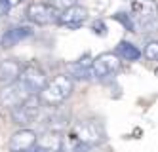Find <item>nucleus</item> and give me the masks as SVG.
I'll return each mask as SVG.
<instances>
[{
	"label": "nucleus",
	"instance_id": "nucleus-5",
	"mask_svg": "<svg viewBox=\"0 0 158 152\" xmlns=\"http://www.w3.org/2000/svg\"><path fill=\"white\" fill-rule=\"evenodd\" d=\"M61 11L50 2H32L27 8V19L35 25H53L59 23Z\"/></svg>",
	"mask_w": 158,
	"mask_h": 152
},
{
	"label": "nucleus",
	"instance_id": "nucleus-7",
	"mask_svg": "<svg viewBox=\"0 0 158 152\" xmlns=\"http://www.w3.org/2000/svg\"><path fill=\"white\" fill-rule=\"evenodd\" d=\"M120 71V55L114 51H107V53H101L94 59V65H92V74L94 78H110L114 76L116 72Z\"/></svg>",
	"mask_w": 158,
	"mask_h": 152
},
{
	"label": "nucleus",
	"instance_id": "nucleus-8",
	"mask_svg": "<svg viewBox=\"0 0 158 152\" xmlns=\"http://www.w3.org/2000/svg\"><path fill=\"white\" fill-rule=\"evenodd\" d=\"M38 146V135L29 129V127H21L17 129L8 143V150L10 152H31L32 148Z\"/></svg>",
	"mask_w": 158,
	"mask_h": 152
},
{
	"label": "nucleus",
	"instance_id": "nucleus-16",
	"mask_svg": "<svg viewBox=\"0 0 158 152\" xmlns=\"http://www.w3.org/2000/svg\"><path fill=\"white\" fill-rule=\"evenodd\" d=\"M89 148L86 143H82L80 139L73 133H67L63 137V146H61V152H89Z\"/></svg>",
	"mask_w": 158,
	"mask_h": 152
},
{
	"label": "nucleus",
	"instance_id": "nucleus-14",
	"mask_svg": "<svg viewBox=\"0 0 158 152\" xmlns=\"http://www.w3.org/2000/svg\"><path fill=\"white\" fill-rule=\"evenodd\" d=\"M63 133L59 131H46L42 137H38V146L46 148L48 152H61L63 146Z\"/></svg>",
	"mask_w": 158,
	"mask_h": 152
},
{
	"label": "nucleus",
	"instance_id": "nucleus-13",
	"mask_svg": "<svg viewBox=\"0 0 158 152\" xmlns=\"http://www.w3.org/2000/svg\"><path fill=\"white\" fill-rule=\"evenodd\" d=\"M69 122H71V114L69 112H67L65 109H55L53 112L48 114L44 125H46V131H59V133H63L65 127L69 125Z\"/></svg>",
	"mask_w": 158,
	"mask_h": 152
},
{
	"label": "nucleus",
	"instance_id": "nucleus-18",
	"mask_svg": "<svg viewBox=\"0 0 158 152\" xmlns=\"http://www.w3.org/2000/svg\"><path fill=\"white\" fill-rule=\"evenodd\" d=\"M114 19L120 23V25H124V29L126 31H130V32H135V21H133V17L131 15H128V14H116L114 15Z\"/></svg>",
	"mask_w": 158,
	"mask_h": 152
},
{
	"label": "nucleus",
	"instance_id": "nucleus-4",
	"mask_svg": "<svg viewBox=\"0 0 158 152\" xmlns=\"http://www.w3.org/2000/svg\"><path fill=\"white\" fill-rule=\"evenodd\" d=\"M73 135H76L82 143H86L88 146H97L105 141V129L103 125L95 120H82L76 122L74 127L71 129Z\"/></svg>",
	"mask_w": 158,
	"mask_h": 152
},
{
	"label": "nucleus",
	"instance_id": "nucleus-3",
	"mask_svg": "<svg viewBox=\"0 0 158 152\" xmlns=\"http://www.w3.org/2000/svg\"><path fill=\"white\" fill-rule=\"evenodd\" d=\"M42 110V99L40 95H31L27 101H23L19 107L12 109V120L19 127H27L29 124L36 122Z\"/></svg>",
	"mask_w": 158,
	"mask_h": 152
},
{
	"label": "nucleus",
	"instance_id": "nucleus-15",
	"mask_svg": "<svg viewBox=\"0 0 158 152\" xmlns=\"http://www.w3.org/2000/svg\"><path fill=\"white\" fill-rule=\"evenodd\" d=\"M116 53L120 55V59L130 61V63H135V61L141 57V50H139L135 44L126 42V40H122V42L116 46Z\"/></svg>",
	"mask_w": 158,
	"mask_h": 152
},
{
	"label": "nucleus",
	"instance_id": "nucleus-10",
	"mask_svg": "<svg viewBox=\"0 0 158 152\" xmlns=\"http://www.w3.org/2000/svg\"><path fill=\"white\" fill-rule=\"evenodd\" d=\"M88 21V10L84 6H71L61 11V17H59V25L61 27H67V29H80L84 23Z\"/></svg>",
	"mask_w": 158,
	"mask_h": 152
},
{
	"label": "nucleus",
	"instance_id": "nucleus-2",
	"mask_svg": "<svg viewBox=\"0 0 158 152\" xmlns=\"http://www.w3.org/2000/svg\"><path fill=\"white\" fill-rule=\"evenodd\" d=\"M131 17L141 32H151L158 27V4L156 0H131Z\"/></svg>",
	"mask_w": 158,
	"mask_h": 152
},
{
	"label": "nucleus",
	"instance_id": "nucleus-17",
	"mask_svg": "<svg viewBox=\"0 0 158 152\" xmlns=\"http://www.w3.org/2000/svg\"><path fill=\"white\" fill-rule=\"evenodd\" d=\"M143 55L147 61H152V63H158V40H151L145 44L143 48Z\"/></svg>",
	"mask_w": 158,
	"mask_h": 152
},
{
	"label": "nucleus",
	"instance_id": "nucleus-9",
	"mask_svg": "<svg viewBox=\"0 0 158 152\" xmlns=\"http://www.w3.org/2000/svg\"><path fill=\"white\" fill-rule=\"evenodd\" d=\"M19 80L23 82V84H27V88L35 93V95H36V93H40L44 88H46V84H48L46 72H44L38 65H35V63L23 67V72H21Z\"/></svg>",
	"mask_w": 158,
	"mask_h": 152
},
{
	"label": "nucleus",
	"instance_id": "nucleus-6",
	"mask_svg": "<svg viewBox=\"0 0 158 152\" xmlns=\"http://www.w3.org/2000/svg\"><path fill=\"white\" fill-rule=\"evenodd\" d=\"M31 95H35V93L27 88V84L17 80L14 84H8L0 89V105H2L4 109H15L23 101H27Z\"/></svg>",
	"mask_w": 158,
	"mask_h": 152
},
{
	"label": "nucleus",
	"instance_id": "nucleus-19",
	"mask_svg": "<svg viewBox=\"0 0 158 152\" xmlns=\"http://www.w3.org/2000/svg\"><path fill=\"white\" fill-rule=\"evenodd\" d=\"M50 4H53L57 10H67L76 4V0H50Z\"/></svg>",
	"mask_w": 158,
	"mask_h": 152
},
{
	"label": "nucleus",
	"instance_id": "nucleus-21",
	"mask_svg": "<svg viewBox=\"0 0 158 152\" xmlns=\"http://www.w3.org/2000/svg\"><path fill=\"white\" fill-rule=\"evenodd\" d=\"M31 152H48L46 148H42V146H36V148H32Z\"/></svg>",
	"mask_w": 158,
	"mask_h": 152
},
{
	"label": "nucleus",
	"instance_id": "nucleus-11",
	"mask_svg": "<svg viewBox=\"0 0 158 152\" xmlns=\"http://www.w3.org/2000/svg\"><path fill=\"white\" fill-rule=\"evenodd\" d=\"M21 72H23V65L17 59H2L0 61V84L2 86L17 82Z\"/></svg>",
	"mask_w": 158,
	"mask_h": 152
},
{
	"label": "nucleus",
	"instance_id": "nucleus-22",
	"mask_svg": "<svg viewBox=\"0 0 158 152\" xmlns=\"http://www.w3.org/2000/svg\"><path fill=\"white\" fill-rule=\"evenodd\" d=\"M21 2V0H8V4H10V8H12V6H15V4H19Z\"/></svg>",
	"mask_w": 158,
	"mask_h": 152
},
{
	"label": "nucleus",
	"instance_id": "nucleus-1",
	"mask_svg": "<svg viewBox=\"0 0 158 152\" xmlns=\"http://www.w3.org/2000/svg\"><path fill=\"white\" fill-rule=\"evenodd\" d=\"M74 91V80L71 74H57L53 76L46 88L40 91V99L48 107H59L63 101H67Z\"/></svg>",
	"mask_w": 158,
	"mask_h": 152
},
{
	"label": "nucleus",
	"instance_id": "nucleus-12",
	"mask_svg": "<svg viewBox=\"0 0 158 152\" xmlns=\"http://www.w3.org/2000/svg\"><path fill=\"white\" fill-rule=\"evenodd\" d=\"M32 36V29L27 27V25H17V27H12L4 32L2 36V48H14L19 42H23L27 38Z\"/></svg>",
	"mask_w": 158,
	"mask_h": 152
},
{
	"label": "nucleus",
	"instance_id": "nucleus-20",
	"mask_svg": "<svg viewBox=\"0 0 158 152\" xmlns=\"http://www.w3.org/2000/svg\"><path fill=\"white\" fill-rule=\"evenodd\" d=\"M92 29H94V32H95V34H99V36H105V34H107V25H105V23L101 21V19L94 21Z\"/></svg>",
	"mask_w": 158,
	"mask_h": 152
}]
</instances>
